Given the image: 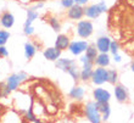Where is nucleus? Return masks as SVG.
Wrapping results in <instances>:
<instances>
[{
  "label": "nucleus",
  "mask_w": 134,
  "mask_h": 123,
  "mask_svg": "<svg viewBox=\"0 0 134 123\" xmlns=\"http://www.w3.org/2000/svg\"><path fill=\"white\" fill-rule=\"evenodd\" d=\"M84 115L89 122L92 123L101 122V113L98 110V102L96 101H90L84 106Z\"/></svg>",
  "instance_id": "nucleus-1"
},
{
  "label": "nucleus",
  "mask_w": 134,
  "mask_h": 123,
  "mask_svg": "<svg viewBox=\"0 0 134 123\" xmlns=\"http://www.w3.org/2000/svg\"><path fill=\"white\" fill-rule=\"evenodd\" d=\"M28 79V76L25 72H18V73H12L11 76H9L6 79V87L9 88L10 92H14L25 81Z\"/></svg>",
  "instance_id": "nucleus-2"
},
{
  "label": "nucleus",
  "mask_w": 134,
  "mask_h": 123,
  "mask_svg": "<svg viewBox=\"0 0 134 123\" xmlns=\"http://www.w3.org/2000/svg\"><path fill=\"white\" fill-rule=\"evenodd\" d=\"M107 6H106L105 1H100L99 4H93L90 6L84 9V16L89 18H98L101 14L106 12Z\"/></svg>",
  "instance_id": "nucleus-3"
},
{
  "label": "nucleus",
  "mask_w": 134,
  "mask_h": 123,
  "mask_svg": "<svg viewBox=\"0 0 134 123\" xmlns=\"http://www.w3.org/2000/svg\"><path fill=\"white\" fill-rule=\"evenodd\" d=\"M107 78H109V71L105 67L98 66V68L93 70V74L90 79L95 85H101L107 82Z\"/></svg>",
  "instance_id": "nucleus-4"
},
{
  "label": "nucleus",
  "mask_w": 134,
  "mask_h": 123,
  "mask_svg": "<svg viewBox=\"0 0 134 123\" xmlns=\"http://www.w3.org/2000/svg\"><path fill=\"white\" fill-rule=\"evenodd\" d=\"M93 31H94V27H93V23L90 21H79L77 25V34L81 37V38H89L90 35L93 34Z\"/></svg>",
  "instance_id": "nucleus-5"
},
{
  "label": "nucleus",
  "mask_w": 134,
  "mask_h": 123,
  "mask_svg": "<svg viewBox=\"0 0 134 123\" xmlns=\"http://www.w3.org/2000/svg\"><path fill=\"white\" fill-rule=\"evenodd\" d=\"M88 43L85 40H77V42H71L68 45V50L70 53L74 56H79L83 53H85V50L88 48Z\"/></svg>",
  "instance_id": "nucleus-6"
},
{
  "label": "nucleus",
  "mask_w": 134,
  "mask_h": 123,
  "mask_svg": "<svg viewBox=\"0 0 134 123\" xmlns=\"http://www.w3.org/2000/svg\"><path fill=\"white\" fill-rule=\"evenodd\" d=\"M67 16H68V18H70V20H73V21L81 20V18L84 16V9H83V6H82V5L74 4L73 6L68 9Z\"/></svg>",
  "instance_id": "nucleus-7"
},
{
  "label": "nucleus",
  "mask_w": 134,
  "mask_h": 123,
  "mask_svg": "<svg viewBox=\"0 0 134 123\" xmlns=\"http://www.w3.org/2000/svg\"><path fill=\"white\" fill-rule=\"evenodd\" d=\"M93 98L96 102H106L110 101L111 94H110L109 90H106L104 88H95L93 92Z\"/></svg>",
  "instance_id": "nucleus-8"
},
{
  "label": "nucleus",
  "mask_w": 134,
  "mask_h": 123,
  "mask_svg": "<svg viewBox=\"0 0 134 123\" xmlns=\"http://www.w3.org/2000/svg\"><path fill=\"white\" fill-rule=\"evenodd\" d=\"M0 25L6 29L11 28L15 25V16L9 11H4L3 14L0 15Z\"/></svg>",
  "instance_id": "nucleus-9"
},
{
  "label": "nucleus",
  "mask_w": 134,
  "mask_h": 123,
  "mask_svg": "<svg viewBox=\"0 0 134 123\" xmlns=\"http://www.w3.org/2000/svg\"><path fill=\"white\" fill-rule=\"evenodd\" d=\"M110 44H111V39L106 35L99 37L96 40V48L99 50V53H109Z\"/></svg>",
  "instance_id": "nucleus-10"
},
{
  "label": "nucleus",
  "mask_w": 134,
  "mask_h": 123,
  "mask_svg": "<svg viewBox=\"0 0 134 123\" xmlns=\"http://www.w3.org/2000/svg\"><path fill=\"white\" fill-rule=\"evenodd\" d=\"M70 37L66 34H59L56 37V40H55V48L61 51L68 49V45H70Z\"/></svg>",
  "instance_id": "nucleus-11"
},
{
  "label": "nucleus",
  "mask_w": 134,
  "mask_h": 123,
  "mask_svg": "<svg viewBox=\"0 0 134 123\" xmlns=\"http://www.w3.org/2000/svg\"><path fill=\"white\" fill-rule=\"evenodd\" d=\"M115 96L117 101L124 102L128 100V90L122 84H115Z\"/></svg>",
  "instance_id": "nucleus-12"
},
{
  "label": "nucleus",
  "mask_w": 134,
  "mask_h": 123,
  "mask_svg": "<svg viewBox=\"0 0 134 123\" xmlns=\"http://www.w3.org/2000/svg\"><path fill=\"white\" fill-rule=\"evenodd\" d=\"M98 110L101 113V121L106 122V121L110 118V115H111V107H110L109 101L106 102H98Z\"/></svg>",
  "instance_id": "nucleus-13"
},
{
  "label": "nucleus",
  "mask_w": 134,
  "mask_h": 123,
  "mask_svg": "<svg viewBox=\"0 0 134 123\" xmlns=\"http://www.w3.org/2000/svg\"><path fill=\"white\" fill-rule=\"evenodd\" d=\"M43 55H44V57H45L46 60H49V61H56L57 59L61 56V50L56 49L55 46H53V48H48V49L44 50Z\"/></svg>",
  "instance_id": "nucleus-14"
},
{
  "label": "nucleus",
  "mask_w": 134,
  "mask_h": 123,
  "mask_svg": "<svg viewBox=\"0 0 134 123\" xmlns=\"http://www.w3.org/2000/svg\"><path fill=\"white\" fill-rule=\"evenodd\" d=\"M110 55L107 53H99L98 54V56L95 57V60H94V65L96 66H100V67H107L110 65Z\"/></svg>",
  "instance_id": "nucleus-15"
},
{
  "label": "nucleus",
  "mask_w": 134,
  "mask_h": 123,
  "mask_svg": "<svg viewBox=\"0 0 134 123\" xmlns=\"http://www.w3.org/2000/svg\"><path fill=\"white\" fill-rule=\"evenodd\" d=\"M73 62H74V60H71V59H60V57H59V59L55 61V66H56V68H59V70L64 71V72H67V70L70 68V66Z\"/></svg>",
  "instance_id": "nucleus-16"
},
{
  "label": "nucleus",
  "mask_w": 134,
  "mask_h": 123,
  "mask_svg": "<svg viewBox=\"0 0 134 123\" xmlns=\"http://www.w3.org/2000/svg\"><path fill=\"white\" fill-rule=\"evenodd\" d=\"M70 96L73 100H77V101H81L82 99L84 98V89L79 87V85H76L70 90Z\"/></svg>",
  "instance_id": "nucleus-17"
},
{
  "label": "nucleus",
  "mask_w": 134,
  "mask_h": 123,
  "mask_svg": "<svg viewBox=\"0 0 134 123\" xmlns=\"http://www.w3.org/2000/svg\"><path fill=\"white\" fill-rule=\"evenodd\" d=\"M21 113L23 115L25 120L29 121V122H34V123L40 122V120H39L38 117H37V115L34 113V111H33V109H32V106H31V105H29V107L27 110H23V111H21Z\"/></svg>",
  "instance_id": "nucleus-18"
},
{
  "label": "nucleus",
  "mask_w": 134,
  "mask_h": 123,
  "mask_svg": "<svg viewBox=\"0 0 134 123\" xmlns=\"http://www.w3.org/2000/svg\"><path fill=\"white\" fill-rule=\"evenodd\" d=\"M67 73L72 77L73 81H76V82L79 81V77H81V68L78 67V65H77L76 61H74V62L70 66V68L67 70Z\"/></svg>",
  "instance_id": "nucleus-19"
},
{
  "label": "nucleus",
  "mask_w": 134,
  "mask_h": 123,
  "mask_svg": "<svg viewBox=\"0 0 134 123\" xmlns=\"http://www.w3.org/2000/svg\"><path fill=\"white\" fill-rule=\"evenodd\" d=\"M39 16V14L37 12V9H34V7H31V9H28L27 10V18H26L25 21V27L26 26H32V23L34 22V20H37Z\"/></svg>",
  "instance_id": "nucleus-20"
},
{
  "label": "nucleus",
  "mask_w": 134,
  "mask_h": 123,
  "mask_svg": "<svg viewBox=\"0 0 134 123\" xmlns=\"http://www.w3.org/2000/svg\"><path fill=\"white\" fill-rule=\"evenodd\" d=\"M37 53V46L31 42H27L25 44V57L27 60H31Z\"/></svg>",
  "instance_id": "nucleus-21"
},
{
  "label": "nucleus",
  "mask_w": 134,
  "mask_h": 123,
  "mask_svg": "<svg viewBox=\"0 0 134 123\" xmlns=\"http://www.w3.org/2000/svg\"><path fill=\"white\" fill-rule=\"evenodd\" d=\"M98 54H99V50H98V48H96V45H88V48H87V50H85V56L88 57L90 61H93L94 62V60H95V57L98 56Z\"/></svg>",
  "instance_id": "nucleus-22"
},
{
  "label": "nucleus",
  "mask_w": 134,
  "mask_h": 123,
  "mask_svg": "<svg viewBox=\"0 0 134 123\" xmlns=\"http://www.w3.org/2000/svg\"><path fill=\"white\" fill-rule=\"evenodd\" d=\"M49 25L55 32H60L61 31V23H60V21H59V18L57 17H54V16L49 17Z\"/></svg>",
  "instance_id": "nucleus-23"
},
{
  "label": "nucleus",
  "mask_w": 134,
  "mask_h": 123,
  "mask_svg": "<svg viewBox=\"0 0 134 123\" xmlns=\"http://www.w3.org/2000/svg\"><path fill=\"white\" fill-rule=\"evenodd\" d=\"M109 71V78H107V82L110 84H116L117 81H118V73H117L116 70H107Z\"/></svg>",
  "instance_id": "nucleus-24"
},
{
  "label": "nucleus",
  "mask_w": 134,
  "mask_h": 123,
  "mask_svg": "<svg viewBox=\"0 0 134 123\" xmlns=\"http://www.w3.org/2000/svg\"><path fill=\"white\" fill-rule=\"evenodd\" d=\"M10 38V33L7 31H4V29H0V45H5Z\"/></svg>",
  "instance_id": "nucleus-25"
},
{
  "label": "nucleus",
  "mask_w": 134,
  "mask_h": 123,
  "mask_svg": "<svg viewBox=\"0 0 134 123\" xmlns=\"http://www.w3.org/2000/svg\"><path fill=\"white\" fill-rule=\"evenodd\" d=\"M118 50H120V44H118L117 42H111V44H110L109 53H111L112 55H115V54L118 53Z\"/></svg>",
  "instance_id": "nucleus-26"
},
{
  "label": "nucleus",
  "mask_w": 134,
  "mask_h": 123,
  "mask_svg": "<svg viewBox=\"0 0 134 123\" xmlns=\"http://www.w3.org/2000/svg\"><path fill=\"white\" fill-rule=\"evenodd\" d=\"M74 0H61V6L64 7V9H70V7H72L74 5Z\"/></svg>",
  "instance_id": "nucleus-27"
},
{
  "label": "nucleus",
  "mask_w": 134,
  "mask_h": 123,
  "mask_svg": "<svg viewBox=\"0 0 134 123\" xmlns=\"http://www.w3.org/2000/svg\"><path fill=\"white\" fill-rule=\"evenodd\" d=\"M23 33H25L26 35H32L33 33H34V28H33V26H23Z\"/></svg>",
  "instance_id": "nucleus-28"
},
{
  "label": "nucleus",
  "mask_w": 134,
  "mask_h": 123,
  "mask_svg": "<svg viewBox=\"0 0 134 123\" xmlns=\"http://www.w3.org/2000/svg\"><path fill=\"white\" fill-rule=\"evenodd\" d=\"M9 56V51H7L6 46L5 45H0V57H7Z\"/></svg>",
  "instance_id": "nucleus-29"
},
{
  "label": "nucleus",
  "mask_w": 134,
  "mask_h": 123,
  "mask_svg": "<svg viewBox=\"0 0 134 123\" xmlns=\"http://www.w3.org/2000/svg\"><path fill=\"white\" fill-rule=\"evenodd\" d=\"M74 3L76 4H78V5H87V4L89 3V0H74Z\"/></svg>",
  "instance_id": "nucleus-30"
},
{
  "label": "nucleus",
  "mask_w": 134,
  "mask_h": 123,
  "mask_svg": "<svg viewBox=\"0 0 134 123\" xmlns=\"http://www.w3.org/2000/svg\"><path fill=\"white\" fill-rule=\"evenodd\" d=\"M113 60H115V62H121V61H122V57L120 56V54L117 53L113 55Z\"/></svg>",
  "instance_id": "nucleus-31"
},
{
  "label": "nucleus",
  "mask_w": 134,
  "mask_h": 123,
  "mask_svg": "<svg viewBox=\"0 0 134 123\" xmlns=\"http://www.w3.org/2000/svg\"><path fill=\"white\" fill-rule=\"evenodd\" d=\"M43 6H44V3H43V1H40V3H37V4H35L33 7H34V9H40V7H43Z\"/></svg>",
  "instance_id": "nucleus-32"
},
{
  "label": "nucleus",
  "mask_w": 134,
  "mask_h": 123,
  "mask_svg": "<svg viewBox=\"0 0 134 123\" xmlns=\"http://www.w3.org/2000/svg\"><path fill=\"white\" fill-rule=\"evenodd\" d=\"M20 1H21V3H29L31 0H20Z\"/></svg>",
  "instance_id": "nucleus-33"
},
{
  "label": "nucleus",
  "mask_w": 134,
  "mask_h": 123,
  "mask_svg": "<svg viewBox=\"0 0 134 123\" xmlns=\"http://www.w3.org/2000/svg\"><path fill=\"white\" fill-rule=\"evenodd\" d=\"M131 68H132V71L134 72V62H132V65H131Z\"/></svg>",
  "instance_id": "nucleus-34"
}]
</instances>
